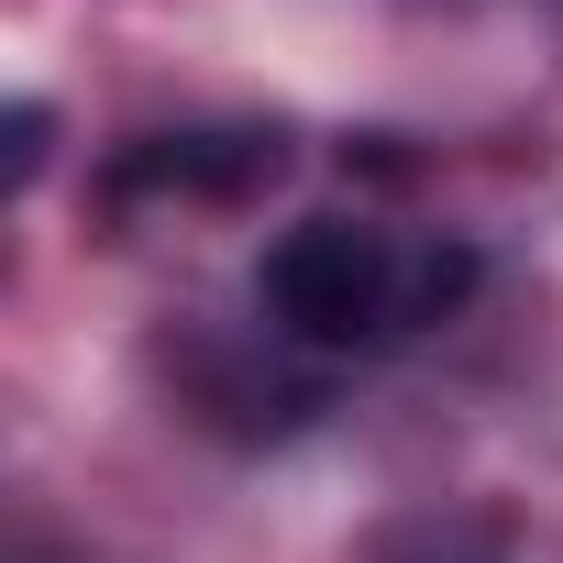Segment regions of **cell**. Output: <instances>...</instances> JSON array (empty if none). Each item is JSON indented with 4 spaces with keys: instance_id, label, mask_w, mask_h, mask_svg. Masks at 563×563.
I'll use <instances>...</instances> for the list:
<instances>
[{
    "instance_id": "obj_1",
    "label": "cell",
    "mask_w": 563,
    "mask_h": 563,
    "mask_svg": "<svg viewBox=\"0 0 563 563\" xmlns=\"http://www.w3.org/2000/svg\"><path fill=\"white\" fill-rule=\"evenodd\" d=\"M475 276L486 265L464 232H387V221L321 210L265 243L254 299H265V332H288L310 354H398L475 299Z\"/></svg>"
},
{
    "instance_id": "obj_2",
    "label": "cell",
    "mask_w": 563,
    "mask_h": 563,
    "mask_svg": "<svg viewBox=\"0 0 563 563\" xmlns=\"http://www.w3.org/2000/svg\"><path fill=\"white\" fill-rule=\"evenodd\" d=\"M288 122H199V133H155L111 166V199H265L288 177Z\"/></svg>"
},
{
    "instance_id": "obj_3",
    "label": "cell",
    "mask_w": 563,
    "mask_h": 563,
    "mask_svg": "<svg viewBox=\"0 0 563 563\" xmlns=\"http://www.w3.org/2000/svg\"><path fill=\"white\" fill-rule=\"evenodd\" d=\"M376 563H508V530L464 519V508H420V519L376 530Z\"/></svg>"
},
{
    "instance_id": "obj_4",
    "label": "cell",
    "mask_w": 563,
    "mask_h": 563,
    "mask_svg": "<svg viewBox=\"0 0 563 563\" xmlns=\"http://www.w3.org/2000/svg\"><path fill=\"white\" fill-rule=\"evenodd\" d=\"M45 144H56V111L45 100H12V188L45 177Z\"/></svg>"
}]
</instances>
